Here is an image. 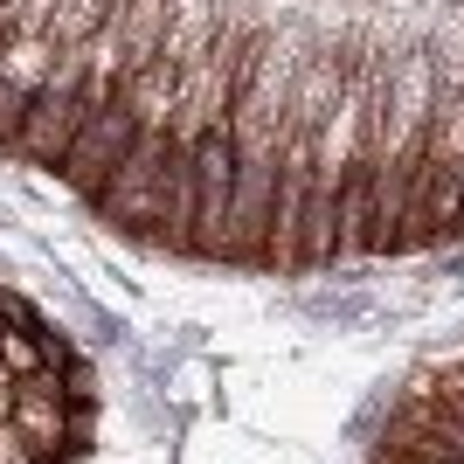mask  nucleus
Segmentation results:
<instances>
[{
  "mask_svg": "<svg viewBox=\"0 0 464 464\" xmlns=\"http://www.w3.org/2000/svg\"><path fill=\"white\" fill-rule=\"evenodd\" d=\"M450 14H464V0H450Z\"/></svg>",
  "mask_w": 464,
  "mask_h": 464,
  "instance_id": "obj_3",
  "label": "nucleus"
},
{
  "mask_svg": "<svg viewBox=\"0 0 464 464\" xmlns=\"http://www.w3.org/2000/svg\"><path fill=\"white\" fill-rule=\"evenodd\" d=\"M21 319H42V312L0 285V430H28L56 464H77L97 437V374L91 361L56 368V374H21L7 361V333Z\"/></svg>",
  "mask_w": 464,
  "mask_h": 464,
  "instance_id": "obj_1",
  "label": "nucleus"
},
{
  "mask_svg": "<svg viewBox=\"0 0 464 464\" xmlns=\"http://www.w3.org/2000/svg\"><path fill=\"white\" fill-rule=\"evenodd\" d=\"M388 464H458L444 444H430V437H416V430H395L388 437Z\"/></svg>",
  "mask_w": 464,
  "mask_h": 464,
  "instance_id": "obj_2",
  "label": "nucleus"
}]
</instances>
